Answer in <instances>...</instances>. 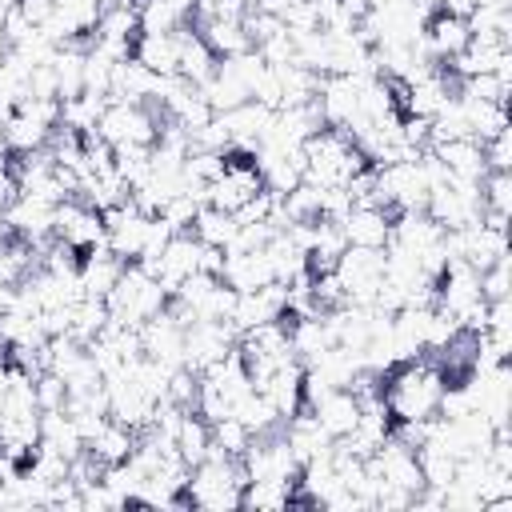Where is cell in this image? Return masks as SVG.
<instances>
[{
  "mask_svg": "<svg viewBox=\"0 0 512 512\" xmlns=\"http://www.w3.org/2000/svg\"><path fill=\"white\" fill-rule=\"evenodd\" d=\"M244 484H248L244 464L232 460V456H224L216 444H208L204 460L188 468L184 496H188L192 508L228 512V508H244Z\"/></svg>",
  "mask_w": 512,
  "mask_h": 512,
  "instance_id": "cell-1",
  "label": "cell"
},
{
  "mask_svg": "<svg viewBox=\"0 0 512 512\" xmlns=\"http://www.w3.org/2000/svg\"><path fill=\"white\" fill-rule=\"evenodd\" d=\"M52 236L72 244L76 252H88V248L104 244V216L92 204H84L80 196H68L52 212Z\"/></svg>",
  "mask_w": 512,
  "mask_h": 512,
  "instance_id": "cell-2",
  "label": "cell"
},
{
  "mask_svg": "<svg viewBox=\"0 0 512 512\" xmlns=\"http://www.w3.org/2000/svg\"><path fill=\"white\" fill-rule=\"evenodd\" d=\"M284 300H288V288L280 280L264 284V288H248V292H236V308H232V324L236 332L252 328V324H264V320H276L284 312Z\"/></svg>",
  "mask_w": 512,
  "mask_h": 512,
  "instance_id": "cell-3",
  "label": "cell"
},
{
  "mask_svg": "<svg viewBox=\"0 0 512 512\" xmlns=\"http://www.w3.org/2000/svg\"><path fill=\"white\" fill-rule=\"evenodd\" d=\"M344 228V240L356 244V248H384L388 236H392V212L388 208H348V216L340 220Z\"/></svg>",
  "mask_w": 512,
  "mask_h": 512,
  "instance_id": "cell-4",
  "label": "cell"
},
{
  "mask_svg": "<svg viewBox=\"0 0 512 512\" xmlns=\"http://www.w3.org/2000/svg\"><path fill=\"white\" fill-rule=\"evenodd\" d=\"M420 32H424V44H428V52H432L436 60H452V56L464 52V44L472 40L468 20H464V16H452V12H444V8H436Z\"/></svg>",
  "mask_w": 512,
  "mask_h": 512,
  "instance_id": "cell-5",
  "label": "cell"
},
{
  "mask_svg": "<svg viewBox=\"0 0 512 512\" xmlns=\"http://www.w3.org/2000/svg\"><path fill=\"white\" fill-rule=\"evenodd\" d=\"M432 152H436V160L444 164V172L456 176V180H476V184H480L484 172H488V164H484V148H480L476 136H460V140L432 144Z\"/></svg>",
  "mask_w": 512,
  "mask_h": 512,
  "instance_id": "cell-6",
  "label": "cell"
},
{
  "mask_svg": "<svg viewBox=\"0 0 512 512\" xmlns=\"http://www.w3.org/2000/svg\"><path fill=\"white\" fill-rule=\"evenodd\" d=\"M220 280L232 284L236 292H248V288H264V284H272L276 276H272V264H268L264 248H256V252H232V248H224Z\"/></svg>",
  "mask_w": 512,
  "mask_h": 512,
  "instance_id": "cell-7",
  "label": "cell"
},
{
  "mask_svg": "<svg viewBox=\"0 0 512 512\" xmlns=\"http://www.w3.org/2000/svg\"><path fill=\"white\" fill-rule=\"evenodd\" d=\"M84 448L92 452V460L100 464V468H108V464H124L128 456H132V448H136V432L128 428V424H120V420H104L88 440H84Z\"/></svg>",
  "mask_w": 512,
  "mask_h": 512,
  "instance_id": "cell-8",
  "label": "cell"
},
{
  "mask_svg": "<svg viewBox=\"0 0 512 512\" xmlns=\"http://www.w3.org/2000/svg\"><path fill=\"white\" fill-rule=\"evenodd\" d=\"M316 420H320V428L336 440V436H344V432H352V424H356V416H360V404H356V396L348 392V388H332L316 408H308Z\"/></svg>",
  "mask_w": 512,
  "mask_h": 512,
  "instance_id": "cell-9",
  "label": "cell"
},
{
  "mask_svg": "<svg viewBox=\"0 0 512 512\" xmlns=\"http://www.w3.org/2000/svg\"><path fill=\"white\" fill-rule=\"evenodd\" d=\"M132 56L156 76L176 72V56H180L176 52V32H140L136 44H132Z\"/></svg>",
  "mask_w": 512,
  "mask_h": 512,
  "instance_id": "cell-10",
  "label": "cell"
},
{
  "mask_svg": "<svg viewBox=\"0 0 512 512\" xmlns=\"http://www.w3.org/2000/svg\"><path fill=\"white\" fill-rule=\"evenodd\" d=\"M196 32H200V40L212 48V56L216 60H224V56H236V52H248L252 44H248V32H244V24L240 20H200L196 24Z\"/></svg>",
  "mask_w": 512,
  "mask_h": 512,
  "instance_id": "cell-11",
  "label": "cell"
},
{
  "mask_svg": "<svg viewBox=\"0 0 512 512\" xmlns=\"http://www.w3.org/2000/svg\"><path fill=\"white\" fill-rule=\"evenodd\" d=\"M48 136H52V128H48V124H40V120H36V116H28V112H12V116L4 120V144H8V152H12V156L44 148V144H48Z\"/></svg>",
  "mask_w": 512,
  "mask_h": 512,
  "instance_id": "cell-12",
  "label": "cell"
},
{
  "mask_svg": "<svg viewBox=\"0 0 512 512\" xmlns=\"http://www.w3.org/2000/svg\"><path fill=\"white\" fill-rule=\"evenodd\" d=\"M236 228H240V220L232 216V212H220V208H212V204H204L200 212H196V220H192V236L200 240V244H216V248H228L232 240H236Z\"/></svg>",
  "mask_w": 512,
  "mask_h": 512,
  "instance_id": "cell-13",
  "label": "cell"
},
{
  "mask_svg": "<svg viewBox=\"0 0 512 512\" xmlns=\"http://www.w3.org/2000/svg\"><path fill=\"white\" fill-rule=\"evenodd\" d=\"M232 416H236V420H240V424H244L252 436L276 432V428L284 424V416L276 412V404H272L264 392H256V388H252V392H248V396L236 404V412H232Z\"/></svg>",
  "mask_w": 512,
  "mask_h": 512,
  "instance_id": "cell-14",
  "label": "cell"
},
{
  "mask_svg": "<svg viewBox=\"0 0 512 512\" xmlns=\"http://www.w3.org/2000/svg\"><path fill=\"white\" fill-rule=\"evenodd\" d=\"M208 444H212L208 420H204L200 412H184V416H180V428H176V452L184 456V464H188V468L200 464L204 452H208Z\"/></svg>",
  "mask_w": 512,
  "mask_h": 512,
  "instance_id": "cell-15",
  "label": "cell"
},
{
  "mask_svg": "<svg viewBox=\"0 0 512 512\" xmlns=\"http://www.w3.org/2000/svg\"><path fill=\"white\" fill-rule=\"evenodd\" d=\"M208 436H212V444H216L224 456H232V460H240V456L248 452V444H252V432H248L236 416L208 420Z\"/></svg>",
  "mask_w": 512,
  "mask_h": 512,
  "instance_id": "cell-16",
  "label": "cell"
},
{
  "mask_svg": "<svg viewBox=\"0 0 512 512\" xmlns=\"http://www.w3.org/2000/svg\"><path fill=\"white\" fill-rule=\"evenodd\" d=\"M292 484L288 480H248L244 484V508H288Z\"/></svg>",
  "mask_w": 512,
  "mask_h": 512,
  "instance_id": "cell-17",
  "label": "cell"
},
{
  "mask_svg": "<svg viewBox=\"0 0 512 512\" xmlns=\"http://www.w3.org/2000/svg\"><path fill=\"white\" fill-rule=\"evenodd\" d=\"M480 200L492 212H508L512 208V172H484L480 180Z\"/></svg>",
  "mask_w": 512,
  "mask_h": 512,
  "instance_id": "cell-18",
  "label": "cell"
},
{
  "mask_svg": "<svg viewBox=\"0 0 512 512\" xmlns=\"http://www.w3.org/2000/svg\"><path fill=\"white\" fill-rule=\"evenodd\" d=\"M480 148H484L488 172H508V168H512V128H504V132L480 140Z\"/></svg>",
  "mask_w": 512,
  "mask_h": 512,
  "instance_id": "cell-19",
  "label": "cell"
},
{
  "mask_svg": "<svg viewBox=\"0 0 512 512\" xmlns=\"http://www.w3.org/2000/svg\"><path fill=\"white\" fill-rule=\"evenodd\" d=\"M32 388H36V404H40V412L64 408V400H68V384H64L56 372H40V376L32 380Z\"/></svg>",
  "mask_w": 512,
  "mask_h": 512,
  "instance_id": "cell-20",
  "label": "cell"
},
{
  "mask_svg": "<svg viewBox=\"0 0 512 512\" xmlns=\"http://www.w3.org/2000/svg\"><path fill=\"white\" fill-rule=\"evenodd\" d=\"M480 296L492 304V300H508V256H500L496 264H488L480 272Z\"/></svg>",
  "mask_w": 512,
  "mask_h": 512,
  "instance_id": "cell-21",
  "label": "cell"
},
{
  "mask_svg": "<svg viewBox=\"0 0 512 512\" xmlns=\"http://www.w3.org/2000/svg\"><path fill=\"white\" fill-rule=\"evenodd\" d=\"M16 176H12V152H0V212L16 200Z\"/></svg>",
  "mask_w": 512,
  "mask_h": 512,
  "instance_id": "cell-22",
  "label": "cell"
},
{
  "mask_svg": "<svg viewBox=\"0 0 512 512\" xmlns=\"http://www.w3.org/2000/svg\"><path fill=\"white\" fill-rule=\"evenodd\" d=\"M16 8H20V16H24L28 24H36V28H40V24H44V20L52 16V8H56V0H20Z\"/></svg>",
  "mask_w": 512,
  "mask_h": 512,
  "instance_id": "cell-23",
  "label": "cell"
},
{
  "mask_svg": "<svg viewBox=\"0 0 512 512\" xmlns=\"http://www.w3.org/2000/svg\"><path fill=\"white\" fill-rule=\"evenodd\" d=\"M476 4H480V0H440V8H444V12H452V16H464V20L472 16V8H476Z\"/></svg>",
  "mask_w": 512,
  "mask_h": 512,
  "instance_id": "cell-24",
  "label": "cell"
},
{
  "mask_svg": "<svg viewBox=\"0 0 512 512\" xmlns=\"http://www.w3.org/2000/svg\"><path fill=\"white\" fill-rule=\"evenodd\" d=\"M12 236H16V232H12V224H8V216L0 212V244H8Z\"/></svg>",
  "mask_w": 512,
  "mask_h": 512,
  "instance_id": "cell-25",
  "label": "cell"
}]
</instances>
